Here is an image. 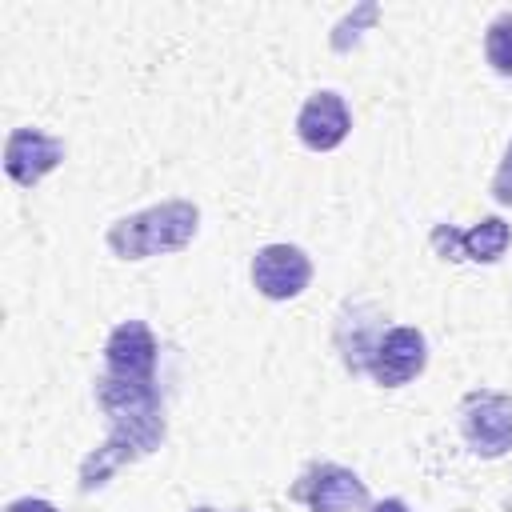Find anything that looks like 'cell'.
Here are the masks:
<instances>
[{"mask_svg": "<svg viewBox=\"0 0 512 512\" xmlns=\"http://www.w3.org/2000/svg\"><path fill=\"white\" fill-rule=\"evenodd\" d=\"M196 228H200V208L192 200H164L132 216H120L104 240L120 260H148V256L180 252L196 236Z\"/></svg>", "mask_w": 512, "mask_h": 512, "instance_id": "1", "label": "cell"}, {"mask_svg": "<svg viewBox=\"0 0 512 512\" xmlns=\"http://www.w3.org/2000/svg\"><path fill=\"white\" fill-rule=\"evenodd\" d=\"M460 436L484 460L508 456L512 452V396L496 388L468 392L460 400Z\"/></svg>", "mask_w": 512, "mask_h": 512, "instance_id": "2", "label": "cell"}, {"mask_svg": "<svg viewBox=\"0 0 512 512\" xmlns=\"http://www.w3.org/2000/svg\"><path fill=\"white\" fill-rule=\"evenodd\" d=\"M288 500L304 504L308 512H360L368 508V484L352 468L324 460V464H308L296 476Z\"/></svg>", "mask_w": 512, "mask_h": 512, "instance_id": "3", "label": "cell"}, {"mask_svg": "<svg viewBox=\"0 0 512 512\" xmlns=\"http://www.w3.org/2000/svg\"><path fill=\"white\" fill-rule=\"evenodd\" d=\"M424 364H428L424 332L412 324H396V328H384V336L376 340L364 376H372L380 388H400V384L416 380L424 372Z\"/></svg>", "mask_w": 512, "mask_h": 512, "instance_id": "4", "label": "cell"}, {"mask_svg": "<svg viewBox=\"0 0 512 512\" xmlns=\"http://www.w3.org/2000/svg\"><path fill=\"white\" fill-rule=\"evenodd\" d=\"M312 280V260L296 244H264L252 256V288L264 300H292L308 288Z\"/></svg>", "mask_w": 512, "mask_h": 512, "instance_id": "5", "label": "cell"}, {"mask_svg": "<svg viewBox=\"0 0 512 512\" xmlns=\"http://www.w3.org/2000/svg\"><path fill=\"white\" fill-rule=\"evenodd\" d=\"M160 344L144 320H124L104 340V372L124 380H156Z\"/></svg>", "mask_w": 512, "mask_h": 512, "instance_id": "6", "label": "cell"}, {"mask_svg": "<svg viewBox=\"0 0 512 512\" xmlns=\"http://www.w3.org/2000/svg\"><path fill=\"white\" fill-rule=\"evenodd\" d=\"M512 244V228L500 216H484L472 228H452V224H436L432 228V248L444 260H476V264H492L504 256V248Z\"/></svg>", "mask_w": 512, "mask_h": 512, "instance_id": "7", "label": "cell"}, {"mask_svg": "<svg viewBox=\"0 0 512 512\" xmlns=\"http://www.w3.org/2000/svg\"><path fill=\"white\" fill-rule=\"evenodd\" d=\"M352 132V112L344 104L340 92L324 88V92H312L304 100V108L296 112V136L304 140V148L312 152H332L348 140Z\"/></svg>", "mask_w": 512, "mask_h": 512, "instance_id": "8", "label": "cell"}, {"mask_svg": "<svg viewBox=\"0 0 512 512\" xmlns=\"http://www.w3.org/2000/svg\"><path fill=\"white\" fill-rule=\"evenodd\" d=\"M64 160V140L40 132V128H16L4 144V172L20 184L32 188L40 184L56 164Z\"/></svg>", "mask_w": 512, "mask_h": 512, "instance_id": "9", "label": "cell"}, {"mask_svg": "<svg viewBox=\"0 0 512 512\" xmlns=\"http://www.w3.org/2000/svg\"><path fill=\"white\" fill-rule=\"evenodd\" d=\"M384 336V324H380V312L372 304H344V312L336 316V348H340V360L348 372H364L368 368V356L376 348V340Z\"/></svg>", "mask_w": 512, "mask_h": 512, "instance_id": "10", "label": "cell"}, {"mask_svg": "<svg viewBox=\"0 0 512 512\" xmlns=\"http://www.w3.org/2000/svg\"><path fill=\"white\" fill-rule=\"evenodd\" d=\"M484 60L492 72L512 76V12H500L484 32Z\"/></svg>", "mask_w": 512, "mask_h": 512, "instance_id": "11", "label": "cell"}, {"mask_svg": "<svg viewBox=\"0 0 512 512\" xmlns=\"http://www.w3.org/2000/svg\"><path fill=\"white\" fill-rule=\"evenodd\" d=\"M492 200L504 204V208H512V140H508L504 160H500V168H496V176H492Z\"/></svg>", "mask_w": 512, "mask_h": 512, "instance_id": "12", "label": "cell"}, {"mask_svg": "<svg viewBox=\"0 0 512 512\" xmlns=\"http://www.w3.org/2000/svg\"><path fill=\"white\" fill-rule=\"evenodd\" d=\"M4 512H60L52 500H40V496H20V500H12Z\"/></svg>", "mask_w": 512, "mask_h": 512, "instance_id": "13", "label": "cell"}, {"mask_svg": "<svg viewBox=\"0 0 512 512\" xmlns=\"http://www.w3.org/2000/svg\"><path fill=\"white\" fill-rule=\"evenodd\" d=\"M368 512H412V508H408V500H400V496H388V500H376V504H368Z\"/></svg>", "mask_w": 512, "mask_h": 512, "instance_id": "14", "label": "cell"}, {"mask_svg": "<svg viewBox=\"0 0 512 512\" xmlns=\"http://www.w3.org/2000/svg\"><path fill=\"white\" fill-rule=\"evenodd\" d=\"M192 512H244V508H208L204 504V508H192Z\"/></svg>", "mask_w": 512, "mask_h": 512, "instance_id": "15", "label": "cell"}]
</instances>
